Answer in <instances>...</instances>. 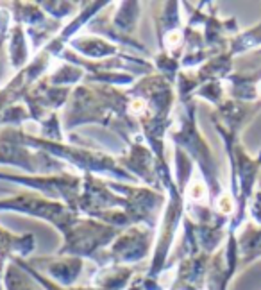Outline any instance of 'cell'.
I'll return each mask as SVG.
<instances>
[{"instance_id": "obj_1", "label": "cell", "mask_w": 261, "mask_h": 290, "mask_svg": "<svg viewBox=\"0 0 261 290\" xmlns=\"http://www.w3.org/2000/svg\"><path fill=\"white\" fill-rule=\"evenodd\" d=\"M188 195L193 201H204L206 199V185L200 181V179H195L193 183L188 188Z\"/></svg>"}, {"instance_id": "obj_2", "label": "cell", "mask_w": 261, "mask_h": 290, "mask_svg": "<svg viewBox=\"0 0 261 290\" xmlns=\"http://www.w3.org/2000/svg\"><path fill=\"white\" fill-rule=\"evenodd\" d=\"M131 113H134V115H138V113H143L145 111V102H143L142 98H134L133 102H131Z\"/></svg>"}, {"instance_id": "obj_3", "label": "cell", "mask_w": 261, "mask_h": 290, "mask_svg": "<svg viewBox=\"0 0 261 290\" xmlns=\"http://www.w3.org/2000/svg\"><path fill=\"white\" fill-rule=\"evenodd\" d=\"M218 206H220V210L224 211V213H229V211L233 210V202H231V197L229 195H222Z\"/></svg>"}, {"instance_id": "obj_4", "label": "cell", "mask_w": 261, "mask_h": 290, "mask_svg": "<svg viewBox=\"0 0 261 290\" xmlns=\"http://www.w3.org/2000/svg\"><path fill=\"white\" fill-rule=\"evenodd\" d=\"M167 45H170V47H174V45H177L179 41H181V32L179 31H172L169 36H167Z\"/></svg>"}]
</instances>
